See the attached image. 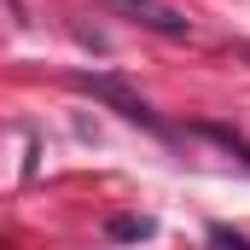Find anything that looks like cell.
<instances>
[{"label":"cell","instance_id":"6da1fadb","mask_svg":"<svg viewBox=\"0 0 250 250\" xmlns=\"http://www.w3.org/2000/svg\"><path fill=\"white\" fill-rule=\"evenodd\" d=\"M117 12H123L128 23H140V29H157V35H192V18L181 6H169V0H111Z\"/></svg>","mask_w":250,"mask_h":250},{"label":"cell","instance_id":"3957f363","mask_svg":"<svg viewBox=\"0 0 250 250\" xmlns=\"http://www.w3.org/2000/svg\"><path fill=\"white\" fill-rule=\"evenodd\" d=\"M157 227H151V215H111L105 221V239L111 245H146Z\"/></svg>","mask_w":250,"mask_h":250},{"label":"cell","instance_id":"277c9868","mask_svg":"<svg viewBox=\"0 0 250 250\" xmlns=\"http://www.w3.org/2000/svg\"><path fill=\"white\" fill-rule=\"evenodd\" d=\"M198 134H204V140H215L221 151H233V157L250 169V140H245V134H233V128H215V123H198Z\"/></svg>","mask_w":250,"mask_h":250},{"label":"cell","instance_id":"5b68a950","mask_svg":"<svg viewBox=\"0 0 250 250\" xmlns=\"http://www.w3.org/2000/svg\"><path fill=\"white\" fill-rule=\"evenodd\" d=\"M209 245H215V250H250V239L239 233V227H227V221H215V227H209Z\"/></svg>","mask_w":250,"mask_h":250},{"label":"cell","instance_id":"7a4b0ae2","mask_svg":"<svg viewBox=\"0 0 250 250\" xmlns=\"http://www.w3.org/2000/svg\"><path fill=\"white\" fill-rule=\"evenodd\" d=\"M76 87H82V93H93V99H105V105H117L128 123H140V128H163L151 111H146V99H140V93H128L117 76H76Z\"/></svg>","mask_w":250,"mask_h":250}]
</instances>
